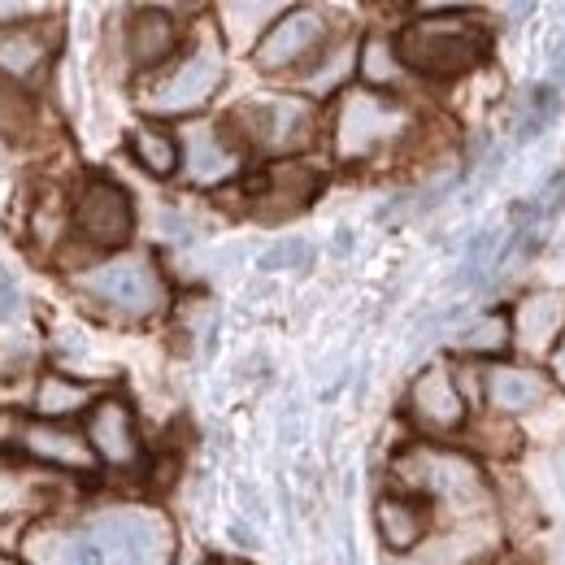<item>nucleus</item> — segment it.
I'll return each mask as SVG.
<instances>
[{"label": "nucleus", "mask_w": 565, "mask_h": 565, "mask_svg": "<svg viewBox=\"0 0 565 565\" xmlns=\"http://www.w3.org/2000/svg\"><path fill=\"white\" fill-rule=\"evenodd\" d=\"M0 565H18V562H9V557H0Z\"/></svg>", "instance_id": "obj_33"}, {"label": "nucleus", "mask_w": 565, "mask_h": 565, "mask_svg": "<svg viewBox=\"0 0 565 565\" xmlns=\"http://www.w3.org/2000/svg\"><path fill=\"white\" fill-rule=\"evenodd\" d=\"M374 526H379V540H383L392 553H414L426 540L430 513H426L423 500H414V495H379V504H374Z\"/></svg>", "instance_id": "obj_18"}, {"label": "nucleus", "mask_w": 565, "mask_h": 565, "mask_svg": "<svg viewBox=\"0 0 565 565\" xmlns=\"http://www.w3.org/2000/svg\"><path fill=\"white\" fill-rule=\"evenodd\" d=\"M96 405V392L78 379H66V374H44L40 387H35V414L40 423H66L74 414L92 409Z\"/></svg>", "instance_id": "obj_20"}, {"label": "nucleus", "mask_w": 565, "mask_h": 565, "mask_svg": "<svg viewBox=\"0 0 565 565\" xmlns=\"http://www.w3.org/2000/svg\"><path fill=\"white\" fill-rule=\"evenodd\" d=\"M401 479L414 492L444 500L452 509H475L483 500V479L475 470V461L457 457V452H430V448H414L409 457H401Z\"/></svg>", "instance_id": "obj_8"}, {"label": "nucleus", "mask_w": 565, "mask_h": 565, "mask_svg": "<svg viewBox=\"0 0 565 565\" xmlns=\"http://www.w3.org/2000/svg\"><path fill=\"white\" fill-rule=\"evenodd\" d=\"M405 414L423 435H457L466 426V396L448 365H426L409 383Z\"/></svg>", "instance_id": "obj_10"}, {"label": "nucleus", "mask_w": 565, "mask_h": 565, "mask_svg": "<svg viewBox=\"0 0 565 565\" xmlns=\"http://www.w3.org/2000/svg\"><path fill=\"white\" fill-rule=\"evenodd\" d=\"M349 71H353V44H344V49H327V53L313 62V71L305 74V92H309V96L340 92V83L349 78Z\"/></svg>", "instance_id": "obj_25"}, {"label": "nucleus", "mask_w": 565, "mask_h": 565, "mask_svg": "<svg viewBox=\"0 0 565 565\" xmlns=\"http://www.w3.org/2000/svg\"><path fill=\"white\" fill-rule=\"evenodd\" d=\"M222 31L231 35V44H262V35L282 18V4H222Z\"/></svg>", "instance_id": "obj_24"}, {"label": "nucleus", "mask_w": 565, "mask_h": 565, "mask_svg": "<svg viewBox=\"0 0 565 565\" xmlns=\"http://www.w3.org/2000/svg\"><path fill=\"white\" fill-rule=\"evenodd\" d=\"M235 127H226L231 136H239L244 143H253L257 152L270 157H287L296 148L313 140L318 127V109L305 96H266V100H248L231 114Z\"/></svg>", "instance_id": "obj_5"}, {"label": "nucleus", "mask_w": 565, "mask_h": 565, "mask_svg": "<svg viewBox=\"0 0 565 565\" xmlns=\"http://www.w3.org/2000/svg\"><path fill=\"white\" fill-rule=\"evenodd\" d=\"M18 313H22V291H18L13 275L0 266V322H9V318H18Z\"/></svg>", "instance_id": "obj_29"}, {"label": "nucleus", "mask_w": 565, "mask_h": 565, "mask_svg": "<svg viewBox=\"0 0 565 565\" xmlns=\"http://www.w3.org/2000/svg\"><path fill=\"white\" fill-rule=\"evenodd\" d=\"M131 157L152 179H170L179 170V140L161 127H136L131 131Z\"/></svg>", "instance_id": "obj_21"}, {"label": "nucleus", "mask_w": 565, "mask_h": 565, "mask_svg": "<svg viewBox=\"0 0 565 565\" xmlns=\"http://www.w3.org/2000/svg\"><path fill=\"white\" fill-rule=\"evenodd\" d=\"M179 49V22L170 9H136L127 22V57L131 66H161Z\"/></svg>", "instance_id": "obj_17"}, {"label": "nucleus", "mask_w": 565, "mask_h": 565, "mask_svg": "<svg viewBox=\"0 0 565 565\" xmlns=\"http://www.w3.org/2000/svg\"><path fill=\"white\" fill-rule=\"evenodd\" d=\"M222 78H226L222 53H217V49H192L174 71L166 74V78L143 96V109L157 114V118L196 114L201 105L213 100V92L222 87Z\"/></svg>", "instance_id": "obj_7"}, {"label": "nucleus", "mask_w": 565, "mask_h": 565, "mask_svg": "<svg viewBox=\"0 0 565 565\" xmlns=\"http://www.w3.org/2000/svg\"><path fill=\"white\" fill-rule=\"evenodd\" d=\"M430 18L409 22L396 35V57L401 66L426 78H461L475 71L488 53V35L466 22L457 9H426Z\"/></svg>", "instance_id": "obj_2"}, {"label": "nucleus", "mask_w": 565, "mask_h": 565, "mask_svg": "<svg viewBox=\"0 0 565 565\" xmlns=\"http://www.w3.org/2000/svg\"><path fill=\"white\" fill-rule=\"evenodd\" d=\"M562 78H565V62H562Z\"/></svg>", "instance_id": "obj_35"}, {"label": "nucleus", "mask_w": 565, "mask_h": 565, "mask_svg": "<svg viewBox=\"0 0 565 565\" xmlns=\"http://www.w3.org/2000/svg\"><path fill=\"white\" fill-rule=\"evenodd\" d=\"M78 287H83L92 300H100L105 309L122 313V318H152V313H161L166 300H170V287L161 279L157 262L143 257V253H122V257L100 262L96 270H87V275L78 279Z\"/></svg>", "instance_id": "obj_3"}, {"label": "nucleus", "mask_w": 565, "mask_h": 565, "mask_svg": "<svg viewBox=\"0 0 565 565\" xmlns=\"http://www.w3.org/2000/svg\"><path fill=\"white\" fill-rule=\"evenodd\" d=\"M495 248H500V231H483L475 244H470V253H466V275L475 279V275H488L495 262Z\"/></svg>", "instance_id": "obj_28"}, {"label": "nucleus", "mask_w": 565, "mask_h": 565, "mask_svg": "<svg viewBox=\"0 0 565 565\" xmlns=\"http://www.w3.org/2000/svg\"><path fill=\"white\" fill-rule=\"evenodd\" d=\"M565 335V291L540 287L518 300L513 309V344L531 356H548L562 349Z\"/></svg>", "instance_id": "obj_13"}, {"label": "nucleus", "mask_w": 565, "mask_h": 565, "mask_svg": "<svg viewBox=\"0 0 565 565\" xmlns=\"http://www.w3.org/2000/svg\"><path fill=\"white\" fill-rule=\"evenodd\" d=\"M96 461L114 466V470H136L143 461V439L140 426H136V414L122 396H105L87 409V426H83Z\"/></svg>", "instance_id": "obj_11"}, {"label": "nucleus", "mask_w": 565, "mask_h": 565, "mask_svg": "<svg viewBox=\"0 0 565 565\" xmlns=\"http://www.w3.org/2000/svg\"><path fill=\"white\" fill-rule=\"evenodd\" d=\"M53 26L44 22H9L0 26V78H31L53 57Z\"/></svg>", "instance_id": "obj_16"}, {"label": "nucleus", "mask_w": 565, "mask_h": 565, "mask_svg": "<svg viewBox=\"0 0 565 565\" xmlns=\"http://www.w3.org/2000/svg\"><path fill=\"white\" fill-rule=\"evenodd\" d=\"M26 557L31 565H174V531L152 509H105L31 535Z\"/></svg>", "instance_id": "obj_1"}, {"label": "nucleus", "mask_w": 565, "mask_h": 565, "mask_svg": "<svg viewBox=\"0 0 565 565\" xmlns=\"http://www.w3.org/2000/svg\"><path fill=\"white\" fill-rule=\"evenodd\" d=\"M553 470H557V483H562V492H565V444L553 452Z\"/></svg>", "instance_id": "obj_32"}, {"label": "nucleus", "mask_w": 565, "mask_h": 565, "mask_svg": "<svg viewBox=\"0 0 565 565\" xmlns=\"http://www.w3.org/2000/svg\"><path fill=\"white\" fill-rule=\"evenodd\" d=\"M356 71L365 78V87H374V92H383V87H396L401 83V57H396V40H383V35H370L365 44H361V57H356Z\"/></svg>", "instance_id": "obj_23"}, {"label": "nucleus", "mask_w": 565, "mask_h": 565, "mask_svg": "<svg viewBox=\"0 0 565 565\" xmlns=\"http://www.w3.org/2000/svg\"><path fill=\"white\" fill-rule=\"evenodd\" d=\"M327 49H331V18L313 4H296L282 9V18L262 35V44H253V62L257 71L282 74L296 66H313Z\"/></svg>", "instance_id": "obj_6"}, {"label": "nucleus", "mask_w": 565, "mask_h": 565, "mask_svg": "<svg viewBox=\"0 0 565 565\" xmlns=\"http://www.w3.org/2000/svg\"><path fill=\"white\" fill-rule=\"evenodd\" d=\"M509 344H513V318L509 313H483L470 327H461V335H457V349L475 356H500L509 353Z\"/></svg>", "instance_id": "obj_22"}, {"label": "nucleus", "mask_w": 565, "mask_h": 565, "mask_svg": "<svg viewBox=\"0 0 565 565\" xmlns=\"http://www.w3.org/2000/svg\"><path fill=\"white\" fill-rule=\"evenodd\" d=\"M405 127H409V114L396 96L374 92V87H349L340 100V114H335V157L340 161H370Z\"/></svg>", "instance_id": "obj_4"}, {"label": "nucleus", "mask_w": 565, "mask_h": 565, "mask_svg": "<svg viewBox=\"0 0 565 565\" xmlns=\"http://www.w3.org/2000/svg\"><path fill=\"white\" fill-rule=\"evenodd\" d=\"M504 565H522V562H504Z\"/></svg>", "instance_id": "obj_34"}, {"label": "nucleus", "mask_w": 565, "mask_h": 565, "mask_svg": "<svg viewBox=\"0 0 565 565\" xmlns=\"http://www.w3.org/2000/svg\"><path fill=\"white\" fill-rule=\"evenodd\" d=\"M548 396V383L531 370H518V365H492L488 370V401H492L500 414H531L540 409Z\"/></svg>", "instance_id": "obj_19"}, {"label": "nucleus", "mask_w": 565, "mask_h": 565, "mask_svg": "<svg viewBox=\"0 0 565 565\" xmlns=\"http://www.w3.org/2000/svg\"><path fill=\"white\" fill-rule=\"evenodd\" d=\"M18 448L40 461V466H53V470H71V475H96V452L87 444L83 430H71L62 423H26L18 430Z\"/></svg>", "instance_id": "obj_14"}, {"label": "nucleus", "mask_w": 565, "mask_h": 565, "mask_svg": "<svg viewBox=\"0 0 565 565\" xmlns=\"http://www.w3.org/2000/svg\"><path fill=\"white\" fill-rule=\"evenodd\" d=\"M179 166L188 170V183L217 188L239 174V148L231 143V131L222 122H196L179 140Z\"/></svg>", "instance_id": "obj_12"}, {"label": "nucleus", "mask_w": 565, "mask_h": 565, "mask_svg": "<svg viewBox=\"0 0 565 565\" xmlns=\"http://www.w3.org/2000/svg\"><path fill=\"white\" fill-rule=\"evenodd\" d=\"M313 262V244L309 239H279L275 248H266L262 253V270H300V266H309Z\"/></svg>", "instance_id": "obj_26"}, {"label": "nucleus", "mask_w": 565, "mask_h": 565, "mask_svg": "<svg viewBox=\"0 0 565 565\" xmlns=\"http://www.w3.org/2000/svg\"><path fill=\"white\" fill-rule=\"evenodd\" d=\"M322 188V174L305 161H275L266 174H262V188L253 192L257 196V213L262 217H291L300 213Z\"/></svg>", "instance_id": "obj_15"}, {"label": "nucleus", "mask_w": 565, "mask_h": 565, "mask_svg": "<svg viewBox=\"0 0 565 565\" xmlns=\"http://www.w3.org/2000/svg\"><path fill=\"white\" fill-rule=\"evenodd\" d=\"M74 231L92 248H122L136 231V205L122 183L114 179H87L74 196Z\"/></svg>", "instance_id": "obj_9"}, {"label": "nucleus", "mask_w": 565, "mask_h": 565, "mask_svg": "<svg viewBox=\"0 0 565 565\" xmlns=\"http://www.w3.org/2000/svg\"><path fill=\"white\" fill-rule=\"evenodd\" d=\"M26 122H31V105H26V96H22L9 78H0V131L13 136V131H22Z\"/></svg>", "instance_id": "obj_27"}, {"label": "nucleus", "mask_w": 565, "mask_h": 565, "mask_svg": "<svg viewBox=\"0 0 565 565\" xmlns=\"http://www.w3.org/2000/svg\"><path fill=\"white\" fill-rule=\"evenodd\" d=\"M553 379H557V383L565 387V344L557 349V353H553Z\"/></svg>", "instance_id": "obj_31"}, {"label": "nucleus", "mask_w": 565, "mask_h": 565, "mask_svg": "<svg viewBox=\"0 0 565 565\" xmlns=\"http://www.w3.org/2000/svg\"><path fill=\"white\" fill-rule=\"evenodd\" d=\"M557 210H565V174H557L544 192H540V201H535V213L544 217V213H557Z\"/></svg>", "instance_id": "obj_30"}]
</instances>
